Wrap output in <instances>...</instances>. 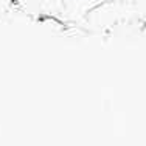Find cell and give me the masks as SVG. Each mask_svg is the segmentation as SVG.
Instances as JSON below:
<instances>
[{"mask_svg":"<svg viewBox=\"0 0 146 146\" xmlns=\"http://www.w3.org/2000/svg\"><path fill=\"white\" fill-rule=\"evenodd\" d=\"M22 11L31 16L56 17L64 14L62 0H17Z\"/></svg>","mask_w":146,"mask_h":146,"instance_id":"cell-1","label":"cell"},{"mask_svg":"<svg viewBox=\"0 0 146 146\" xmlns=\"http://www.w3.org/2000/svg\"><path fill=\"white\" fill-rule=\"evenodd\" d=\"M103 2L104 0H62L64 16L70 20H81L95 8H98Z\"/></svg>","mask_w":146,"mask_h":146,"instance_id":"cell-2","label":"cell"}]
</instances>
